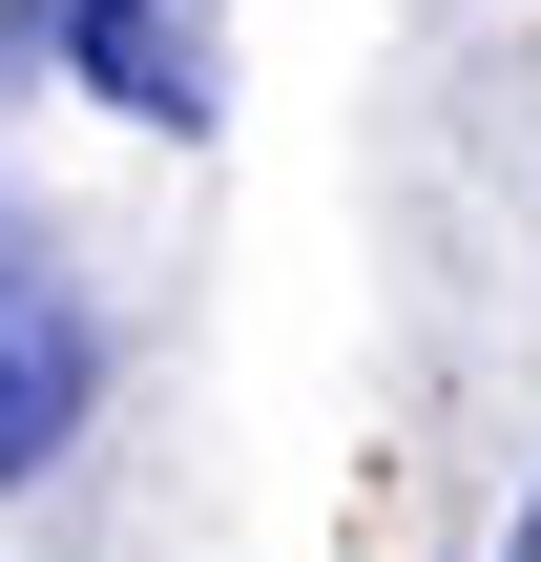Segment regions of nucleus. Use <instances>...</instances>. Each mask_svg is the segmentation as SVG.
Here are the masks:
<instances>
[{"mask_svg":"<svg viewBox=\"0 0 541 562\" xmlns=\"http://www.w3.org/2000/svg\"><path fill=\"white\" fill-rule=\"evenodd\" d=\"M83 417H104V313H83L63 229L0 209V501H42V480L83 459Z\"/></svg>","mask_w":541,"mask_h":562,"instance_id":"nucleus-1","label":"nucleus"},{"mask_svg":"<svg viewBox=\"0 0 541 562\" xmlns=\"http://www.w3.org/2000/svg\"><path fill=\"white\" fill-rule=\"evenodd\" d=\"M63 63H83V104H125V125H208V21H188V0H63Z\"/></svg>","mask_w":541,"mask_h":562,"instance_id":"nucleus-2","label":"nucleus"},{"mask_svg":"<svg viewBox=\"0 0 541 562\" xmlns=\"http://www.w3.org/2000/svg\"><path fill=\"white\" fill-rule=\"evenodd\" d=\"M500 562H541V501H521V521H500Z\"/></svg>","mask_w":541,"mask_h":562,"instance_id":"nucleus-3","label":"nucleus"}]
</instances>
